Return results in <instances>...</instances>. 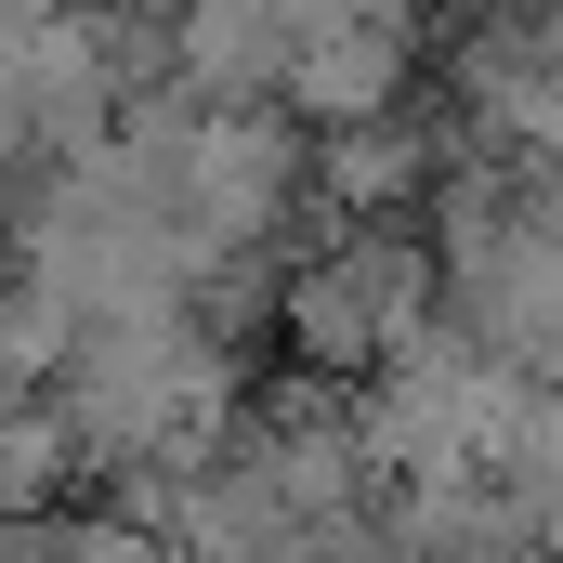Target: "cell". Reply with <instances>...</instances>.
Returning a JSON list of instances; mask_svg holds the SVG:
<instances>
[{
    "label": "cell",
    "mask_w": 563,
    "mask_h": 563,
    "mask_svg": "<svg viewBox=\"0 0 563 563\" xmlns=\"http://www.w3.org/2000/svg\"><path fill=\"white\" fill-rule=\"evenodd\" d=\"M407 184H420V144H407V132H354V144H328V197L380 210V197H407Z\"/></svg>",
    "instance_id": "2"
},
{
    "label": "cell",
    "mask_w": 563,
    "mask_h": 563,
    "mask_svg": "<svg viewBox=\"0 0 563 563\" xmlns=\"http://www.w3.org/2000/svg\"><path fill=\"white\" fill-rule=\"evenodd\" d=\"M420 301H432V276H420L407 236H354V250H328L314 276L288 288V328H301L314 367H367V354H407Z\"/></svg>",
    "instance_id": "1"
}]
</instances>
